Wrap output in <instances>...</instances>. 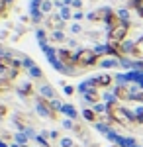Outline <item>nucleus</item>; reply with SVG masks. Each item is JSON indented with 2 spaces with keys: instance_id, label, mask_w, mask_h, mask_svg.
<instances>
[{
  "instance_id": "dca6fc26",
  "label": "nucleus",
  "mask_w": 143,
  "mask_h": 147,
  "mask_svg": "<svg viewBox=\"0 0 143 147\" xmlns=\"http://www.w3.org/2000/svg\"><path fill=\"white\" fill-rule=\"evenodd\" d=\"M4 114H6V108H4V106H0V116H4Z\"/></svg>"
},
{
  "instance_id": "9d476101",
  "label": "nucleus",
  "mask_w": 143,
  "mask_h": 147,
  "mask_svg": "<svg viewBox=\"0 0 143 147\" xmlns=\"http://www.w3.org/2000/svg\"><path fill=\"white\" fill-rule=\"evenodd\" d=\"M132 55L135 57V59H141V57H143V37L137 41V43H133V45H132Z\"/></svg>"
},
{
  "instance_id": "1a4fd4ad",
  "label": "nucleus",
  "mask_w": 143,
  "mask_h": 147,
  "mask_svg": "<svg viewBox=\"0 0 143 147\" xmlns=\"http://www.w3.org/2000/svg\"><path fill=\"white\" fill-rule=\"evenodd\" d=\"M106 24L110 26V30H114L116 26H120V24H121V18H120V16H118V14H116L114 10H110L108 18H106Z\"/></svg>"
},
{
  "instance_id": "f257e3e1",
  "label": "nucleus",
  "mask_w": 143,
  "mask_h": 147,
  "mask_svg": "<svg viewBox=\"0 0 143 147\" xmlns=\"http://www.w3.org/2000/svg\"><path fill=\"white\" fill-rule=\"evenodd\" d=\"M100 55H96L92 49H82V51H78L77 55H75V67H92V65H96L98 63Z\"/></svg>"
},
{
  "instance_id": "423d86ee",
  "label": "nucleus",
  "mask_w": 143,
  "mask_h": 147,
  "mask_svg": "<svg viewBox=\"0 0 143 147\" xmlns=\"http://www.w3.org/2000/svg\"><path fill=\"white\" fill-rule=\"evenodd\" d=\"M59 59H61V63L67 65V67H75V57H73V53L69 49H61L59 51Z\"/></svg>"
},
{
  "instance_id": "7ed1b4c3",
  "label": "nucleus",
  "mask_w": 143,
  "mask_h": 147,
  "mask_svg": "<svg viewBox=\"0 0 143 147\" xmlns=\"http://www.w3.org/2000/svg\"><path fill=\"white\" fill-rule=\"evenodd\" d=\"M0 71L2 73H6V79L10 80L12 77H16L20 71H22V67H20V63L18 61H14L12 57H0Z\"/></svg>"
},
{
  "instance_id": "2eb2a0df",
  "label": "nucleus",
  "mask_w": 143,
  "mask_h": 147,
  "mask_svg": "<svg viewBox=\"0 0 143 147\" xmlns=\"http://www.w3.org/2000/svg\"><path fill=\"white\" fill-rule=\"evenodd\" d=\"M137 100H139V102L143 104V92H139V94H137Z\"/></svg>"
},
{
  "instance_id": "9b49d317",
  "label": "nucleus",
  "mask_w": 143,
  "mask_h": 147,
  "mask_svg": "<svg viewBox=\"0 0 143 147\" xmlns=\"http://www.w3.org/2000/svg\"><path fill=\"white\" fill-rule=\"evenodd\" d=\"M84 118L88 122H98V114L92 112V110H84Z\"/></svg>"
},
{
  "instance_id": "f03ea898",
  "label": "nucleus",
  "mask_w": 143,
  "mask_h": 147,
  "mask_svg": "<svg viewBox=\"0 0 143 147\" xmlns=\"http://www.w3.org/2000/svg\"><path fill=\"white\" fill-rule=\"evenodd\" d=\"M108 116H110V120H114L116 124H120V125H132L127 112H125L121 106H118L116 102L108 104Z\"/></svg>"
},
{
  "instance_id": "20e7f679",
  "label": "nucleus",
  "mask_w": 143,
  "mask_h": 147,
  "mask_svg": "<svg viewBox=\"0 0 143 147\" xmlns=\"http://www.w3.org/2000/svg\"><path fill=\"white\" fill-rule=\"evenodd\" d=\"M127 32H130V24L127 22H121L120 26H116L114 30H110V43H123V39L127 37Z\"/></svg>"
},
{
  "instance_id": "0eeeda50",
  "label": "nucleus",
  "mask_w": 143,
  "mask_h": 147,
  "mask_svg": "<svg viewBox=\"0 0 143 147\" xmlns=\"http://www.w3.org/2000/svg\"><path fill=\"white\" fill-rule=\"evenodd\" d=\"M108 14H110L108 8H100V10H96L94 14H90V20H92V22H106Z\"/></svg>"
},
{
  "instance_id": "6e6552de",
  "label": "nucleus",
  "mask_w": 143,
  "mask_h": 147,
  "mask_svg": "<svg viewBox=\"0 0 143 147\" xmlns=\"http://www.w3.org/2000/svg\"><path fill=\"white\" fill-rule=\"evenodd\" d=\"M116 98L118 100H132V92L127 86H118L116 88Z\"/></svg>"
},
{
  "instance_id": "f8f14e48",
  "label": "nucleus",
  "mask_w": 143,
  "mask_h": 147,
  "mask_svg": "<svg viewBox=\"0 0 143 147\" xmlns=\"http://www.w3.org/2000/svg\"><path fill=\"white\" fill-rule=\"evenodd\" d=\"M8 14V0H0V18Z\"/></svg>"
},
{
  "instance_id": "f3484780",
  "label": "nucleus",
  "mask_w": 143,
  "mask_h": 147,
  "mask_svg": "<svg viewBox=\"0 0 143 147\" xmlns=\"http://www.w3.org/2000/svg\"><path fill=\"white\" fill-rule=\"evenodd\" d=\"M139 16H141V18H143V10H139Z\"/></svg>"
},
{
  "instance_id": "ddd939ff",
  "label": "nucleus",
  "mask_w": 143,
  "mask_h": 147,
  "mask_svg": "<svg viewBox=\"0 0 143 147\" xmlns=\"http://www.w3.org/2000/svg\"><path fill=\"white\" fill-rule=\"evenodd\" d=\"M8 88H10V80H8V79H2V80H0V92H6Z\"/></svg>"
},
{
  "instance_id": "39448f33",
  "label": "nucleus",
  "mask_w": 143,
  "mask_h": 147,
  "mask_svg": "<svg viewBox=\"0 0 143 147\" xmlns=\"http://www.w3.org/2000/svg\"><path fill=\"white\" fill-rule=\"evenodd\" d=\"M112 84V77L110 75H102V77H96L92 80V86L94 88H108Z\"/></svg>"
},
{
  "instance_id": "4468645a",
  "label": "nucleus",
  "mask_w": 143,
  "mask_h": 147,
  "mask_svg": "<svg viewBox=\"0 0 143 147\" xmlns=\"http://www.w3.org/2000/svg\"><path fill=\"white\" fill-rule=\"evenodd\" d=\"M86 100H90V102H98V100H100L98 92H88V94H86Z\"/></svg>"
}]
</instances>
